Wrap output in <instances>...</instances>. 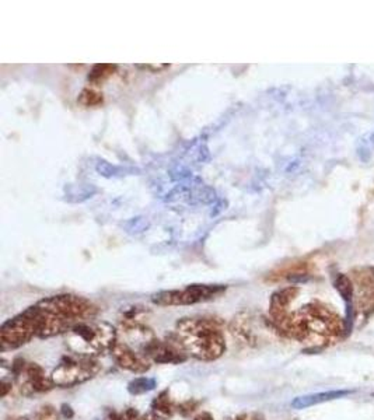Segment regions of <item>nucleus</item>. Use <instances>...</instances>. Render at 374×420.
<instances>
[{
  "instance_id": "obj_1",
  "label": "nucleus",
  "mask_w": 374,
  "mask_h": 420,
  "mask_svg": "<svg viewBox=\"0 0 374 420\" xmlns=\"http://www.w3.org/2000/svg\"><path fill=\"white\" fill-rule=\"evenodd\" d=\"M98 307L76 294H57L40 300L0 327L1 351L20 349L34 339L66 335L77 325L93 321Z\"/></svg>"
},
{
  "instance_id": "obj_2",
  "label": "nucleus",
  "mask_w": 374,
  "mask_h": 420,
  "mask_svg": "<svg viewBox=\"0 0 374 420\" xmlns=\"http://www.w3.org/2000/svg\"><path fill=\"white\" fill-rule=\"evenodd\" d=\"M272 327L284 337L295 339L311 349L327 348L348 332L345 320L332 307L321 301L304 304Z\"/></svg>"
},
{
  "instance_id": "obj_3",
  "label": "nucleus",
  "mask_w": 374,
  "mask_h": 420,
  "mask_svg": "<svg viewBox=\"0 0 374 420\" xmlns=\"http://www.w3.org/2000/svg\"><path fill=\"white\" fill-rule=\"evenodd\" d=\"M171 337L188 357L201 361H215L227 349L223 322L215 317L181 318Z\"/></svg>"
},
{
  "instance_id": "obj_4",
  "label": "nucleus",
  "mask_w": 374,
  "mask_h": 420,
  "mask_svg": "<svg viewBox=\"0 0 374 420\" xmlns=\"http://www.w3.org/2000/svg\"><path fill=\"white\" fill-rule=\"evenodd\" d=\"M65 338L72 353L97 358L114 349L118 344V331L110 322L93 320L77 325Z\"/></svg>"
},
{
  "instance_id": "obj_5",
  "label": "nucleus",
  "mask_w": 374,
  "mask_h": 420,
  "mask_svg": "<svg viewBox=\"0 0 374 420\" xmlns=\"http://www.w3.org/2000/svg\"><path fill=\"white\" fill-rule=\"evenodd\" d=\"M101 371V364L95 357L66 354L52 370L51 378L55 387L72 388L93 380Z\"/></svg>"
},
{
  "instance_id": "obj_6",
  "label": "nucleus",
  "mask_w": 374,
  "mask_h": 420,
  "mask_svg": "<svg viewBox=\"0 0 374 420\" xmlns=\"http://www.w3.org/2000/svg\"><path fill=\"white\" fill-rule=\"evenodd\" d=\"M227 290L225 284H189L182 288L163 290L153 294L151 301L161 307L194 305L221 297Z\"/></svg>"
},
{
  "instance_id": "obj_7",
  "label": "nucleus",
  "mask_w": 374,
  "mask_h": 420,
  "mask_svg": "<svg viewBox=\"0 0 374 420\" xmlns=\"http://www.w3.org/2000/svg\"><path fill=\"white\" fill-rule=\"evenodd\" d=\"M10 371L24 397H34L38 394L49 392L55 388L51 375L47 374L38 363H27L24 358L17 357L10 366Z\"/></svg>"
},
{
  "instance_id": "obj_8",
  "label": "nucleus",
  "mask_w": 374,
  "mask_h": 420,
  "mask_svg": "<svg viewBox=\"0 0 374 420\" xmlns=\"http://www.w3.org/2000/svg\"><path fill=\"white\" fill-rule=\"evenodd\" d=\"M141 353L156 364H181L189 358L171 334L164 341L154 337L141 346Z\"/></svg>"
},
{
  "instance_id": "obj_9",
  "label": "nucleus",
  "mask_w": 374,
  "mask_h": 420,
  "mask_svg": "<svg viewBox=\"0 0 374 420\" xmlns=\"http://www.w3.org/2000/svg\"><path fill=\"white\" fill-rule=\"evenodd\" d=\"M349 278L355 287V308L366 315L374 313V268H356Z\"/></svg>"
},
{
  "instance_id": "obj_10",
  "label": "nucleus",
  "mask_w": 374,
  "mask_h": 420,
  "mask_svg": "<svg viewBox=\"0 0 374 420\" xmlns=\"http://www.w3.org/2000/svg\"><path fill=\"white\" fill-rule=\"evenodd\" d=\"M110 354L119 368L134 374H145L151 367V361L144 353L136 351L125 342L118 341Z\"/></svg>"
},
{
  "instance_id": "obj_11",
  "label": "nucleus",
  "mask_w": 374,
  "mask_h": 420,
  "mask_svg": "<svg viewBox=\"0 0 374 420\" xmlns=\"http://www.w3.org/2000/svg\"><path fill=\"white\" fill-rule=\"evenodd\" d=\"M299 293L300 288L298 286H288L272 294L269 301L271 325L278 324L291 313V305L296 300Z\"/></svg>"
},
{
  "instance_id": "obj_12",
  "label": "nucleus",
  "mask_w": 374,
  "mask_h": 420,
  "mask_svg": "<svg viewBox=\"0 0 374 420\" xmlns=\"http://www.w3.org/2000/svg\"><path fill=\"white\" fill-rule=\"evenodd\" d=\"M178 405L173 401L170 391L163 390L150 404V414L158 420H171L177 414Z\"/></svg>"
},
{
  "instance_id": "obj_13",
  "label": "nucleus",
  "mask_w": 374,
  "mask_h": 420,
  "mask_svg": "<svg viewBox=\"0 0 374 420\" xmlns=\"http://www.w3.org/2000/svg\"><path fill=\"white\" fill-rule=\"evenodd\" d=\"M353 391H346V390H341V391H327V392H317V394H310V395H303V397H298L293 402L292 407L295 409H304V408H310L314 405H320L324 402H329L338 398H344L346 395H351Z\"/></svg>"
},
{
  "instance_id": "obj_14",
  "label": "nucleus",
  "mask_w": 374,
  "mask_h": 420,
  "mask_svg": "<svg viewBox=\"0 0 374 420\" xmlns=\"http://www.w3.org/2000/svg\"><path fill=\"white\" fill-rule=\"evenodd\" d=\"M334 284H335L337 291L341 294L342 300L346 304V320H345V322H346V328L349 331L351 313L355 308V287H353V283L349 278V275H345V274H338L337 278L334 280Z\"/></svg>"
},
{
  "instance_id": "obj_15",
  "label": "nucleus",
  "mask_w": 374,
  "mask_h": 420,
  "mask_svg": "<svg viewBox=\"0 0 374 420\" xmlns=\"http://www.w3.org/2000/svg\"><path fill=\"white\" fill-rule=\"evenodd\" d=\"M311 272L310 269V264L308 262H296L288 267H284L282 269H278L276 272L271 274V276L268 278L272 281H279V280H296L304 279L305 276H308Z\"/></svg>"
},
{
  "instance_id": "obj_16",
  "label": "nucleus",
  "mask_w": 374,
  "mask_h": 420,
  "mask_svg": "<svg viewBox=\"0 0 374 420\" xmlns=\"http://www.w3.org/2000/svg\"><path fill=\"white\" fill-rule=\"evenodd\" d=\"M156 387H157V380L156 378L142 375V377H136L132 381H129L127 390H128V392L131 395L139 397V395H145L150 391H153Z\"/></svg>"
},
{
  "instance_id": "obj_17",
  "label": "nucleus",
  "mask_w": 374,
  "mask_h": 420,
  "mask_svg": "<svg viewBox=\"0 0 374 420\" xmlns=\"http://www.w3.org/2000/svg\"><path fill=\"white\" fill-rule=\"evenodd\" d=\"M118 69L117 65H95L91 71L88 73V81L94 86H100L103 84L105 80H108L114 73L115 70Z\"/></svg>"
},
{
  "instance_id": "obj_18",
  "label": "nucleus",
  "mask_w": 374,
  "mask_h": 420,
  "mask_svg": "<svg viewBox=\"0 0 374 420\" xmlns=\"http://www.w3.org/2000/svg\"><path fill=\"white\" fill-rule=\"evenodd\" d=\"M78 103L84 107H98L103 104V94L94 88H84L78 95Z\"/></svg>"
},
{
  "instance_id": "obj_19",
  "label": "nucleus",
  "mask_w": 374,
  "mask_h": 420,
  "mask_svg": "<svg viewBox=\"0 0 374 420\" xmlns=\"http://www.w3.org/2000/svg\"><path fill=\"white\" fill-rule=\"evenodd\" d=\"M61 412H58L52 405H42L40 407L33 420H61Z\"/></svg>"
},
{
  "instance_id": "obj_20",
  "label": "nucleus",
  "mask_w": 374,
  "mask_h": 420,
  "mask_svg": "<svg viewBox=\"0 0 374 420\" xmlns=\"http://www.w3.org/2000/svg\"><path fill=\"white\" fill-rule=\"evenodd\" d=\"M199 407V402L198 401H194V399H189V401H185L182 404L178 405L177 408V412L181 414L182 416H189L191 414H194Z\"/></svg>"
},
{
  "instance_id": "obj_21",
  "label": "nucleus",
  "mask_w": 374,
  "mask_h": 420,
  "mask_svg": "<svg viewBox=\"0 0 374 420\" xmlns=\"http://www.w3.org/2000/svg\"><path fill=\"white\" fill-rule=\"evenodd\" d=\"M228 420H265L262 415L257 414V412H248V414H241V415H237L234 418Z\"/></svg>"
},
{
  "instance_id": "obj_22",
  "label": "nucleus",
  "mask_w": 374,
  "mask_h": 420,
  "mask_svg": "<svg viewBox=\"0 0 374 420\" xmlns=\"http://www.w3.org/2000/svg\"><path fill=\"white\" fill-rule=\"evenodd\" d=\"M136 68L149 70L151 73H161L163 70L170 69V65H138Z\"/></svg>"
},
{
  "instance_id": "obj_23",
  "label": "nucleus",
  "mask_w": 374,
  "mask_h": 420,
  "mask_svg": "<svg viewBox=\"0 0 374 420\" xmlns=\"http://www.w3.org/2000/svg\"><path fill=\"white\" fill-rule=\"evenodd\" d=\"M59 412H61V416L65 418V419H72V418L75 416V411H74L72 407L68 405V404H64V405L61 407Z\"/></svg>"
},
{
  "instance_id": "obj_24",
  "label": "nucleus",
  "mask_w": 374,
  "mask_h": 420,
  "mask_svg": "<svg viewBox=\"0 0 374 420\" xmlns=\"http://www.w3.org/2000/svg\"><path fill=\"white\" fill-rule=\"evenodd\" d=\"M11 388H13V383H11V380L10 381H7V380H1V398H6L7 397V394L11 391Z\"/></svg>"
},
{
  "instance_id": "obj_25",
  "label": "nucleus",
  "mask_w": 374,
  "mask_h": 420,
  "mask_svg": "<svg viewBox=\"0 0 374 420\" xmlns=\"http://www.w3.org/2000/svg\"><path fill=\"white\" fill-rule=\"evenodd\" d=\"M103 420H122L121 419V412H117L115 409H107Z\"/></svg>"
},
{
  "instance_id": "obj_26",
  "label": "nucleus",
  "mask_w": 374,
  "mask_h": 420,
  "mask_svg": "<svg viewBox=\"0 0 374 420\" xmlns=\"http://www.w3.org/2000/svg\"><path fill=\"white\" fill-rule=\"evenodd\" d=\"M192 420H215V418L209 412H201V414H198Z\"/></svg>"
},
{
  "instance_id": "obj_27",
  "label": "nucleus",
  "mask_w": 374,
  "mask_h": 420,
  "mask_svg": "<svg viewBox=\"0 0 374 420\" xmlns=\"http://www.w3.org/2000/svg\"><path fill=\"white\" fill-rule=\"evenodd\" d=\"M141 420H158V419H156V418H154V416H153V415H151V414H148V415H142V419Z\"/></svg>"
},
{
  "instance_id": "obj_28",
  "label": "nucleus",
  "mask_w": 374,
  "mask_h": 420,
  "mask_svg": "<svg viewBox=\"0 0 374 420\" xmlns=\"http://www.w3.org/2000/svg\"><path fill=\"white\" fill-rule=\"evenodd\" d=\"M16 420H30V419H28V418H18V419H16Z\"/></svg>"
}]
</instances>
